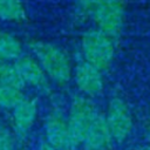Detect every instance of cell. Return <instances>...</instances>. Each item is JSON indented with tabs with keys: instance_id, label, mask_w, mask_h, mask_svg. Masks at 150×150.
Returning a JSON list of instances; mask_svg holds the SVG:
<instances>
[{
	"instance_id": "11",
	"label": "cell",
	"mask_w": 150,
	"mask_h": 150,
	"mask_svg": "<svg viewBox=\"0 0 150 150\" xmlns=\"http://www.w3.org/2000/svg\"><path fill=\"white\" fill-rule=\"evenodd\" d=\"M22 55L21 42L12 34L0 30V59L16 60Z\"/></svg>"
},
{
	"instance_id": "2",
	"label": "cell",
	"mask_w": 150,
	"mask_h": 150,
	"mask_svg": "<svg viewBox=\"0 0 150 150\" xmlns=\"http://www.w3.org/2000/svg\"><path fill=\"white\" fill-rule=\"evenodd\" d=\"M114 39L103 30L90 28L86 30L81 39V52L83 60L95 66L100 70L107 69L115 55Z\"/></svg>"
},
{
	"instance_id": "14",
	"label": "cell",
	"mask_w": 150,
	"mask_h": 150,
	"mask_svg": "<svg viewBox=\"0 0 150 150\" xmlns=\"http://www.w3.org/2000/svg\"><path fill=\"white\" fill-rule=\"evenodd\" d=\"M23 98L22 89L11 86H0V109H14Z\"/></svg>"
},
{
	"instance_id": "4",
	"label": "cell",
	"mask_w": 150,
	"mask_h": 150,
	"mask_svg": "<svg viewBox=\"0 0 150 150\" xmlns=\"http://www.w3.org/2000/svg\"><path fill=\"white\" fill-rule=\"evenodd\" d=\"M88 18L93 19L97 28L110 38L116 39L124 25V6L122 0H101L90 11Z\"/></svg>"
},
{
	"instance_id": "12",
	"label": "cell",
	"mask_w": 150,
	"mask_h": 150,
	"mask_svg": "<svg viewBox=\"0 0 150 150\" xmlns=\"http://www.w3.org/2000/svg\"><path fill=\"white\" fill-rule=\"evenodd\" d=\"M26 18V11L21 0H0V19L19 22Z\"/></svg>"
},
{
	"instance_id": "16",
	"label": "cell",
	"mask_w": 150,
	"mask_h": 150,
	"mask_svg": "<svg viewBox=\"0 0 150 150\" xmlns=\"http://www.w3.org/2000/svg\"><path fill=\"white\" fill-rule=\"evenodd\" d=\"M101 0H75V11L79 15L88 18L91 8Z\"/></svg>"
},
{
	"instance_id": "19",
	"label": "cell",
	"mask_w": 150,
	"mask_h": 150,
	"mask_svg": "<svg viewBox=\"0 0 150 150\" xmlns=\"http://www.w3.org/2000/svg\"><path fill=\"white\" fill-rule=\"evenodd\" d=\"M138 150H150V144H148V145H144V146L139 148Z\"/></svg>"
},
{
	"instance_id": "3",
	"label": "cell",
	"mask_w": 150,
	"mask_h": 150,
	"mask_svg": "<svg viewBox=\"0 0 150 150\" xmlns=\"http://www.w3.org/2000/svg\"><path fill=\"white\" fill-rule=\"evenodd\" d=\"M97 111L98 110L95 104L87 96L79 95L73 97L67 115L69 136L73 149L82 145L86 132Z\"/></svg>"
},
{
	"instance_id": "9",
	"label": "cell",
	"mask_w": 150,
	"mask_h": 150,
	"mask_svg": "<svg viewBox=\"0 0 150 150\" xmlns=\"http://www.w3.org/2000/svg\"><path fill=\"white\" fill-rule=\"evenodd\" d=\"M112 136L105 121V116L97 111L93 118L84 139L82 142L84 150H108L112 143Z\"/></svg>"
},
{
	"instance_id": "6",
	"label": "cell",
	"mask_w": 150,
	"mask_h": 150,
	"mask_svg": "<svg viewBox=\"0 0 150 150\" xmlns=\"http://www.w3.org/2000/svg\"><path fill=\"white\" fill-rule=\"evenodd\" d=\"M46 141L56 150H70L71 142L68 129L67 115L60 108L49 111L45 121Z\"/></svg>"
},
{
	"instance_id": "18",
	"label": "cell",
	"mask_w": 150,
	"mask_h": 150,
	"mask_svg": "<svg viewBox=\"0 0 150 150\" xmlns=\"http://www.w3.org/2000/svg\"><path fill=\"white\" fill-rule=\"evenodd\" d=\"M146 141H148V143L150 144V127H149V129H148V131H146Z\"/></svg>"
},
{
	"instance_id": "13",
	"label": "cell",
	"mask_w": 150,
	"mask_h": 150,
	"mask_svg": "<svg viewBox=\"0 0 150 150\" xmlns=\"http://www.w3.org/2000/svg\"><path fill=\"white\" fill-rule=\"evenodd\" d=\"M0 86H11L20 89H22L26 86L15 64H12L1 59H0Z\"/></svg>"
},
{
	"instance_id": "1",
	"label": "cell",
	"mask_w": 150,
	"mask_h": 150,
	"mask_svg": "<svg viewBox=\"0 0 150 150\" xmlns=\"http://www.w3.org/2000/svg\"><path fill=\"white\" fill-rule=\"evenodd\" d=\"M29 48L49 80L57 84H66L69 82L73 73L71 61L61 47L50 42L32 41Z\"/></svg>"
},
{
	"instance_id": "17",
	"label": "cell",
	"mask_w": 150,
	"mask_h": 150,
	"mask_svg": "<svg viewBox=\"0 0 150 150\" xmlns=\"http://www.w3.org/2000/svg\"><path fill=\"white\" fill-rule=\"evenodd\" d=\"M38 150H56V149H55L54 146H52V145L45 139V141H42V142L39 144Z\"/></svg>"
},
{
	"instance_id": "10",
	"label": "cell",
	"mask_w": 150,
	"mask_h": 150,
	"mask_svg": "<svg viewBox=\"0 0 150 150\" xmlns=\"http://www.w3.org/2000/svg\"><path fill=\"white\" fill-rule=\"evenodd\" d=\"M38 115V104L33 98H23L12 109V127L15 136L23 139L33 128Z\"/></svg>"
},
{
	"instance_id": "7",
	"label": "cell",
	"mask_w": 150,
	"mask_h": 150,
	"mask_svg": "<svg viewBox=\"0 0 150 150\" xmlns=\"http://www.w3.org/2000/svg\"><path fill=\"white\" fill-rule=\"evenodd\" d=\"M14 64L19 70L25 84H28L43 94H48L50 91L49 77L35 57L21 55L15 60Z\"/></svg>"
},
{
	"instance_id": "5",
	"label": "cell",
	"mask_w": 150,
	"mask_h": 150,
	"mask_svg": "<svg viewBox=\"0 0 150 150\" xmlns=\"http://www.w3.org/2000/svg\"><path fill=\"white\" fill-rule=\"evenodd\" d=\"M104 116L112 139L117 143L124 142L132 130V118L125 102L120 97L111 98Z\"/></svg>"
},
{
	"instance_id": "15",
	"label": "cell",
	"mask_w": 150,
	"mask_h": 150,
	"mask_svg": "<svg viewBox=\"0 0 150 150\" xmlns=\"http://www.w3.org/2000/svg\"><path fill=\"white\" fill-rule=\"evenodd\" d=\"M14 131H12L4 122L0 121V150H14Z\"/></svg>"
},
{
	"instance_id": "8",
	"label": "cell",
	"mask_w": 150,
	"mask_h": 150,
	"mask_svg": "<svg viewBox=\"0 0 150 150\" xmlns=\"http://www.w3.org/2000/svg\"><path fill=\"white\" fill-rule=\"evenodd\" d=\"M74 80L79 90L88 97H96L103 90L102 70L84 60L76 63L74 69Z\"/></svg>"
}]
</instances>
